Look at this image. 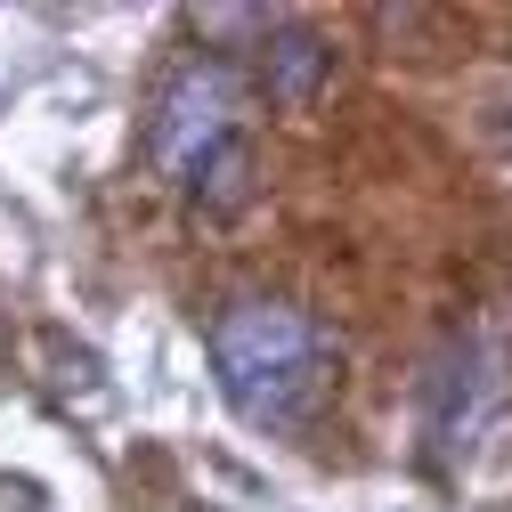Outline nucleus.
I'll return each mask as SVG.
<instances>
[{"mask_svg":"<svg viewBox=\"0 0 512 512\" xmlns=\"http://www.w3.org/2000/svg\"><path fill=\"white\" fill-rule=\"evenodd\" d=\"M326 66H334V49L317 41L309 25L269 33V57H261V90H269V106H309L317 90H326Z\"/></svg>","mask_w":512,"mask_h":512,"instance_id":"4","label":"nucleus"},{"mask_svg":"<svg viewBox=\"0 0 512 512\" xmlns=\"http://www.w3.org/2000/svg\"><path fill=\"white\" fill-rule=\"evenodd\" d=\"M244 179H252V155H244V139H228L220 155L196 163V179H187V187H196L212 212H236V204H244Z\"/></svg>","mask_w":512,"mask_h":512,"instance_id":"5","label":"nucleus"},{"mask_svg":"<svg viewBox=\"0 0 512 512\" xmlns=\"http://www.w3.org/2000/svg\"><path fill=\"white\" fill-rule=\"evenodd\" d=\"M228 139H236V74L220 57H204V66H187L155 106V163L171 179H196V163L220 155Z\"/></svg>","mask_w":512,"mask_h":512,"instance_id":"3","label":"nucleus"},{"mask_svg":"<svg viewBox=\"0 0 512 512\" xmlns=\"http://www.w3.org/2000/svg\"><path fill=\"white\" fill-rule=\"evenodd\" d=\"M212 374L244 423H301L326 382V334L293 301H236L212 326Z\"/></svg>","mask_w":512,"mask_h":512,"instance_id":"1","label":"nucleus"},{"mask_svg":"<svg viewBox=\"0 0 512 512\" xmlns=\"http://www.w3.org/2000/svg\"><path fill=\"white\" fill-rule=\"evenodd\" d=\"M496 407H504V350L488 334H456L431 358V374H423V423H431V439L456 456V447H472L488 431Z\"/></svg>","mask_w":512,"mask_h":512,"instance_id":"2","label":"nucleus"}]
</instances>
